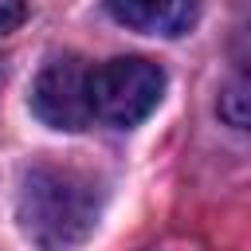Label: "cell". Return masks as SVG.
<instances>
[{
	"label": "cell",
	"mask_w": 251,
	"mask_h": 251,
	"mask_svg": "<svg viewBox=\"0 0 251 251\" xmlns=\"http://www.w3.org/2000/svg\"><path fill=\"white\" fill-rule=\"evenodd\" d=\"M27 16V0H0V35L16 31Z\"/></svg>",
	"instance_id": "52a82bcc"
},
{
	"label": "cell",
	"mask_w": 251,
	"mask_h": 251,
	"mask_svg": "<svg viewBox=\"0 0 251 251\" xmlns=\"http://www.w3.org/2000/svg\"><path fill=\"white\" fill-rule=\"evenodd\" d=\"M220 118L235 129H251V82L227 75V82L220 90Z\"/></svg>",
	"instance_id": "5b68a950"
},
{
	"label": "cell",
	"mask_w": 251,
	"mask_h": 251,
	"mask_svg": "<svg viewBox=\"0 0 251 251\" xmlns=\"http://www.w3.org/2000/svg\"><path fill=\"white\" fill-rule=\"evenodd\" d=\"M106 8L141 35H184L196 20V0H106Z\"/></svg>",
	"instance_id": "277c9868"
},
{
	"label": "cell",
	"mask_w": 251,
	"mask_h": 251,
	"mask_svg": "<svg viewBox=\"0 0 251 251\" xmlns=\"http://www.w3.org/2000/svg\"><path fill=\"white\" fill-rule=\"evenodd\" d=\"M161 94H165V71L149 59L122 55V59H110V63L90 71L94 118H102L118 129H129L137 122H145L157 110Z\"/></svg>",
	"instance_id": "7a4b0ae2"
},
{
	"label": "cell",
	"mask_w": 251,
	"mask_h": 251,
	"mask_svg": "<svg viewBox=\"0 0 251 251\" xmlns=\"http://www.w3.org/2000/svg\"><path fill=\"white\" fill-rule=\"evenodd\" d=\"M231 75L235 78H243V82H251V20L235 31V47H231Z\"/></svg>",
	"instance_id": "8992f818"
},
{
	"label": "cell",
	"mask_w": 251,
	"mask_h": 251,
	"mask_svg": "<svg viewBox=\"0 0 251 251\" xmlns=\"http://www.w3.org/2000/svg\"><path fill=\"white\" fill-rule=\"evenodd\" d=\"M102 212L98 180L67 165H31L20 180L16 216L39 251H75Z\"/></svg>",
	"instance_id": "6da1fadb"
},
{
	"label": "cell",
	"mask_w": 251,
	"mask_h": 251,
	"mask_svg": "<svg viewBox=\"0 0 251 251\" xmlns=\"http://www.w3.org/2000/svg\"><path fill=\"white\" fill-rule=\"evenodd\" d=\"M31 110L43 126L51 129H82L90 118H94V102H90V71L63 55V59H51L35 82H31Z\"/></svg>",
	"instance_id": "3957f363"
}]
</instances>
